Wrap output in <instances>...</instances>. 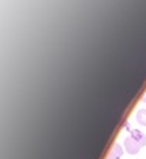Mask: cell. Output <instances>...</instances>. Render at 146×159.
I'll list each match as a JSON object with an SVG mask.
<instances>
[{
  "label": "cell",
  "instance_id": "6da1fadb",
  "mask_svg": "<svg viewBox=\"0 0 146 159\" xmlns=\"http://www.w3.org/2000/svg\"><path fill=\"white\" fill-rule=\"evenodd\" d=\"M146 145V134L140 129H132L131 134L124 139V151L129 154H137Z\"/></svg>",
  "mask_w": 146,
  "mask_h": 159
},
{
  "label": "cell",
  "instance_id": "7a4b0ae2",
  "mask_svg": "<svg viewBox=\"0 0 146 159\" xmlns=\"http://www.w3.org/2000/svg\"><path fill=\"white\" fill-rule=\"evenodd\" d=\"M121 156H123V145L114 143V147H112V150L109 151V154H107L106 159H120Z\"/></svg>",
  "mask_w": 146,
  "mask_h": 159
},
{
  "label": "cell",
  "instance_id": "3957f363",
  "mask_svg": "<svg viewBox=\"0 0 146 159\" xmlns=\"http://www.w3.org/2000/svg\"><path fill=\"white\" fill-rule=\"evenodd\" d=\"M135 119L141 126H146V109H138L135 114Z\"/></svg>",
  "mask_w": 146,
  "mask_h": 159
},
{
  "label": "cell",
  "instance_id": "277c9868",
  "mask_svg": "<svg viewBox=\"0 0 146 159\" xmlns=\"http://www.w3.org/2000/svg\"><path fill=\"white\" fill-rule=\"evenodd\" d=\"M143 102L146 103V92H144V95H143Z\"/></svg>",
  "mask_w": 146,
  "mask_h": 159
}]
</instances>
